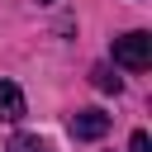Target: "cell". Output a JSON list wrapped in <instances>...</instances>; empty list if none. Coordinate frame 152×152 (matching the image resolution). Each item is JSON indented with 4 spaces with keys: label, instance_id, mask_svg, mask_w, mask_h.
Instances as JSON below:
<instances>
[{
    "label": "cell",
    "instance_id": "4",
    "mask_svg": "<svg viewBox=\"0 0 152 152\" xmlns=\"http://www.w3.org/2000/svg\"><path fill=\"white\" fill-rule=\"evenodd\" d=\"M90 76H95V86H100V90H114V95H119V76H114L109 66H95Z\"/></svg>",
    "mask_w": 152,
    "mask_h": 152
},
{
    "label": "cell",
    "instance_id": "1",
    "mask_svg": "<svg viewBox=\"0 0 152 152\" xmlns=\"http://www.w3.org/2000/svg\"><path fill=\"white\" fill-rule=\"evenodd\" d=\"M114 62L128 66V71H147V66H152V33L133 28V33L114 38Z\"/></svg>",
    "mask_w": 152,
    "mask_h": 152
},
{
    "label": "cell",
    "instance_id": "3",
    "mask_svg": "<svg viewBox=\"0 0 152 152\" xmlns=\"http://www.w3.org/2000/svg\"><path fill=\"white\" fill-rule=\"evenodd\" d=\"M0 119L5 124H19L24 119V90L14 81H0Z\"/></svg>",
    "mask_w": 152,
    "mask_h": 152
},
{
    "label": "cell",
    "instance_id": "7",
    "mask_svg": "<svg viewBox=\"0 0 152 152\" xmlns=\"http://www.w3.org/2000/svg\"><path fill=\"white\" fill-rule=\"evenodd\" d=\"M38 5H52V0H38Z\"/></svg>",
    "mask_w": 152,
    "mask_h": 152
},
{
    "label": "cell",
    "instance_id": "5",
    "mask_svg": "<svg viewBox=\"0 0 152 152\" xmlns=\"http://www.w3.org/2000/svg\"><path fill=\"white\" fill-rule=\"evenodd\" d=\"M10 152H48V142H43V138H14Z\"/></svg>",
    "mask_w": 152,
    "mask_h": 152
},
{
    "label": "cell",
    "instance_id": "6",
    "mask_svg": "<svg viewBox=\"0 0 152 152\" xmlns=\"http://www.w3.org/2000/svg\"><path fill=\"white\" fill-rule=\"evenodd\" d=\"M128 152H152V142H147V133H142V128L133 133V142H128Z\"/></svg>",
    "mask_w": 152,
    "mask_h": 152
},
{
    "label": "cell",
    "instance_id": "2",
    "mask_svg": "<svg viewBox=\"0 0 152 152\" xmlns=\"http://www.w3.org/2000/svg\"><path fill=\"white\" fill-rule=\"evenodd\" d=\"M104 133H109V114H100V109H76V114H71V138L95 142V138H104Z\"/></svg>",
    "mask_w": 152,
    "mask_h": 152
}]
</instances>
